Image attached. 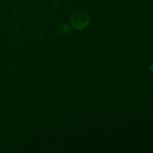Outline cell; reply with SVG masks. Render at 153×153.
I'll list each match as a JSON object with an SVG mask.
<instances>
[{"label":"cell","instance_id":"obj_1","mask_svg":"<svg viewBox=\"0 0 153 153\" xmlns=\"http://www.w3.org/2000/svg\"><path fill=\"white\" fill-rule=\"evenodd\" d=\"M70 22L76 29L85 28L90 22L89 13L85 10H76L70 16Z\"/></svg>","mask_w":153,"mask_h":153},{"label":"cell","instance_id":"obj_2","mask_svg":"<svg viewBox=\"0 0 153 153\" xmlns=\"http://www.w3.org/2000/svg\"><path fill=\"white\" fill-rule=\"evenodd\" d=\"M70 32H71V28H70V27L67 25H61V26L58 28V34L62 37H67V36H69Z\"/></svg>","mask_w":153,"mask_h":153}]
</instances>
